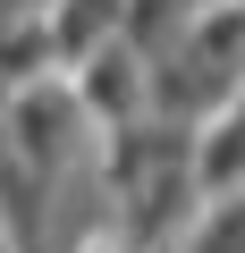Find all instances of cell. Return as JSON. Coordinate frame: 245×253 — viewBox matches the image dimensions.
Segmentation results:
<instances>
[{"label":"cell","instance_id":"cell-1","mask_svg":"<svg viewBox=\"0 0 245 253\" xmlns=\"http://www.w3.org/2000/svg\"><path fill=\"white\" fill-rule=\"evenodd\" d=\"M76 93H85L93 126H118V118H136V110H144V51L110 34L101 51H85V76H76Z\"/></svg>","mask_w":245,"mask_h":253}]
</instances>
